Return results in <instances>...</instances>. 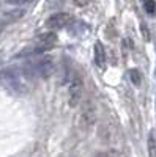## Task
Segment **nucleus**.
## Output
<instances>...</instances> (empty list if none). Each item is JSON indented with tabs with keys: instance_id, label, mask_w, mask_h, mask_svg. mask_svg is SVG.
Listing matches in <instances>:
<instances>
[{
	"instance_id": "nucleus-1",
	"label": "nucleus",
	"mask_w": 156,
	"mask_h": 157,
	"mask_svg": "<svg viewBox=\"0 0 156 157\" xmlns=\"http://www.w3.org/2000/svg\"><path fill=\"white\" fill-rule=\"evenodd\" d=\"M65 82H66L68 86V102L71 107H76L82 101V93H84L82 77L74 71H70L68 75L65 77Z\"/></svg>"
},
{
	"instance_id": "nucleus-2",
	"label": "nucleus",
	"mask_w": 156,
	"mask_h": 157,
	"mask_svg": "<svg viewBox=\"0 0 156 157\" xmlns=\"http://www.w3.org/2000/svg\"><path fill=\"white\" fill-rule=\"evenodd\" d=\"M96 120V110H95V105L92 104V101H85L82 104V109H81V118H79V126L84 129V130H88L90 127L93 126Z\"/></svg>"
},
{
	"instance_id": "nucleus-3",
	"label": "nucleus",
	"mask_w": 156,
	"mask_h": 157,
	"mask_svg": "<svg viewBox=\"0 0 156 157\" xmlns=\"http://www.w3.org/2000/svg\"><path fill=\"white\" fill-rule=\"evenodd\" d=\"M71 21H73V17L68 13H55V14H52L46 21V27L50 29V30H58V29L66 27Z\"/></svg>"
},
{
	"instance_id": "nucleus-4",
	"label": "nucleus",
	"mask_w": 156,
	"mask_h": 157,
	"mask_svg": "<svg viewBox=\"0 0 156 157\" xmlns=\"http://www.w3.org/2000/svg\"><path fill=\"white\" fill-rule=\"evenodd\" d=\"M57 43V36L55 33H52V32H47V33H43L40 38H38V41H36V46H35V50L36 54H41V52H46L49 49H52L55 46Z\"/></svg>"
},
{
	"instance_id": "nucleus-5",
	"label": "nucleus",
	"mask_w": 156,
	"mask_h": 157,
	"mask_svg": "<svg viewBox=\"0 0 156 157\" xmlns=\"http://www.w3.org/2000/svg\"><path fill=\"white\" fill-rule=\"evenodd\" d=\"M32 72L38 77H43V78H47L52 72H54V63H52L49 58H44L41 61H38L36 64H33L32 68Z\"/></svg>"
},
{
	"instance_id": "nucleus-6",
	"label": "nucleus",
	"mask_w": 156,
	"mask_h": 157,
	"mask_svg": "<svg viewBox=\"0 0 156 157\" xmlns=\"http://www.w3.org/2000/svg\"><path fill=\"white\" fill-rule=\"evenodd\" d=\"M106 61H107L106 50H104L101 43H96L95 44V63L98 64L99 68H104V66H106Z\"/></svg>"
},
{
	"instance_id": "nucleus-7",
	"label": "nucleus",
	"mask_w": 156,
	"mask_h": 157,
	"mask_svg": "<svg viewBox=\"0 0 156 157\" xmlns=\"http://www.w3.org/2000/svg\"><path fill=\"white\" fill-rule=\"evenodd\" d=\"M148 155L156 157V140H154V132H150L148 135Z\"/></svg>"
},
{
	"instance_id": "nucleus-8",
	"label": "nucleus",
	"mask_w": 156,
	"mask_h": 157,
	"mask_svg": "<svg viewBox=\"0 0 156 157\" xmlns=\"http://www.w3.org/2000/svg\"><path fill=\"white\" fill-rule=\"evenodd\" d=\"M144 8L148 14H154L156 13V3L154 0H144Z\"/></svg>"
},
{
	"instance_id": "nucleus-9",
	"label": "nucleus",
	"mask_w": 156,
	"mask_h": 157,
	"mask_svg": "<svg viewBox=\"0 0 156 157\" xmlns=\"http://www.w3.org/2000/svg\"><path fill=\"white\" fill-rule=\"evenodd\" d=\"M96 157H120V152L117 149H106V151L98 152Z\"/></svg>"
},
{
	"instance_id": "nucleus-10",
	"label": "nucleus",
	"mask_w": 156,
	"mask_h": 157,
	"mask_svg": "<svg viewBox=\"0 0 156 157\" xmlns=\"http://www.w3.org/2000/svg\"><path fill=\"white\" fill-rule=\"evenodd\" d=\"M129 77H131L133 83H136V85H139V83H140V74H139L136 69H133L131 72H129Z\"/></svg>"
},
{
	"instance_id": "nucleus-11",
	"label": "nucleus",
	"mask_w": 156,
	"mask_h": 157,
	"mask_svg": "<svg viewBox=\"0 0 156 157\" xmlns=\"http://www.w3.org/2000/svg\"><path fill=\"white\" fill-rule=\"evenodd\" d=\"M74 3H76L77 6H85V5L88 3V0H74Z\"/></svg>"
}]
</instances>
